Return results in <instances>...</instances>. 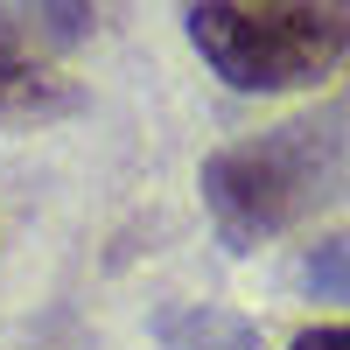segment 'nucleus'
I'll return each mask as SVG.
<instances>
[{
  "instance_id": "nucleus-1",
  "label": "nucleus",
  "mask_w": 350,
  "mask_h": 350,
  "mask_svg": "<svg viewBox=\"0 0 350 350\" xmlns=\"http://www.w3.org/2000/svg\"><path fill=\"white\" fill-rule=\"evenodd\" d=\"M203 211L231 252H252L350 196V98H329L273 133L231 140L196 175Z\"/></svg>"
},
{
  "instance_id": "nucleus-2",
  "label": "nucleus",
  "mask_w": 350,
  "mask_h": 350,
  "mask_svg": "<svg viewBox=\"0 0 350 350\" xmlns=\"http://www.w3.org/2000/svg\"><path fill=\"white\" fill-rule=\"evenodd\" d=\"M189 49L245 98L308 92L350 64V0H196Z\"/></svg>"
},
{
  "instance_id": "nucleus-3",
  "label": "nucleus",
  "mask_w": 350,
  "mask_h": 350,
  "mask_svg": "<svg viewBox=\"0 0 350 350\" xmlns=\"http://www.w3.org/2000/svg\"><path fill=\"white\" fill-rule=\"evenodd\" d=\"M84 112V84L42 64V49L0 36V126H49Z\"/></svg>"
},
{
  "instance_id": "nucleus-4",
  "label": "nucleus",
  "mask_w": 350,
  "mask_h": 350,
  "mask_svg": "<svg viewBox=\"0 0 350 350\" xmlns=\"http://www.w3.org/2000/svg\"><path fill=\"white\" fill-rule=\"evenodd\" d=\"M154 343L161 350H267V336H259L252 315L239 308H217V301H175L154 315Z\"/></svg>"
},
{
  "instance_id": "nucleus-5",
  "label": "nucleus",
  "mask_w": 350,
  "mask_h": 350,
  "mask_svg": "<svg viewBox=\"0 0 350 350\" xmlns=\"http://www.w3.org/2000/svg\"><path fill=\"white\" fill-rule=\"evenodd\" d=\"M98 0H0V36L28 49H70L92 36Z\"/></svg>"
},
{
  "instance_id": "nucleus-6",
  "label": "nucleus",
  "mask_w": 350,
  "mask_h": 350,
  "mask_svg": "<svg viewBox=\"0 0 350 350\" xmlns=\"http://www.w3.org/2000/svg\"><path fill=\"white\" fill-rule=\"evenodd\" d=\"M301 287H308L315 301H350V231H343V239L308 245V259H301Z\"/></svg>"
},
{
  "instance_id": "nucleus-7",
  "label": "nucleus",
  "mask_w": 350,
  "mask_h": 350,
  "mask_svg": "<svg viewBox=\"0 0 350 350\" xmlns=\"http://www.w3.org/2000/svg\"><path fill=\"white\" fill-rule=\"evenodd\" d=\"M287 350H350V323H315V329H301Z\"/></svg>"
}]
</instances>
